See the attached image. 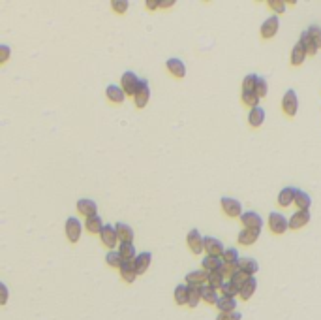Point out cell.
Returning a JSON list of instances; mask_svg holds the SVG:
<instances>
[{
    "mask_svg": "<svg viewBox=\"0 0 321 320\" xmlns=\"http://www.w3.org/2000/svg\"><path fill=\"white\" fill-rule=\"evenodd\" d=\"M269 228L270 232L276 233V235H282L289 230V219H286L282 213H278V211H272L269 215Z\"/></svg>",
    "mask_w": 321,
    "mask_h": 320,
    "instance_id": "obj_1",
    "label": "cell"
},
{
    "mask_svg": "<svg viewBox=\"0 0 321 320\" xmlns=\"http://www.w3.org/2000/svg\"><path fill=\"white\" fill-rule=\"evenodd\" d=\"M149 100H151V87H149V81L141 79L139 81L137 91L133 94V104H135V107L143 109V107L149 104Z\"/></svg>",
    "mask_w": 321,
    "mask_h": 320,
    "instance_id": "obj_2",
    "label": "cell"
},
{
    "mask_svg": "<svg viewBox=\"0 0 321 320\" xmlns=\"http://www.w3.org/2000/svg\"><path fill=\"white\" fill-rule=\"evenodd\" d=\"M220 206H222V209H223V213L227 215V217H233V219H241L244 215V211H243V204L239 200H235V198H222L220 200Z\"/></svg>",
    "mask_w": 321,
    "mask_h": 320,
    "instance_id": "obj_3",
    "label": "cell"
},
{
    "mask_svg": "<svg viewBox=\"0 0 321 320\" xmlns=\"http://www.w3.org/2000/svg\"><path fill=\"white\" fill-rule=\"evenodd\" d=\"M186 243H188V247L194 254H201L205 253V237L199 233V230H190L188 235H186Z\"/></svg>",
    "mask_w": 321,
    "mask_h": 320,
    "instance_id": "obj_4",
    "label": "cell"
},
{
    "mask_svg": "<svg viewBox=\"0 0 321 320\" xmlns=\"http://www.w3.org/2000/svg\"><path fill=\"white\" fill-rule=\"evenodd\" d=\"M282 109H284V113L288 115V117H293V115H297V109H299V100H297V93L293 91V89L286 91V94H284Z\"/></svg>",
    "mask_w": 321,
    "mask_h": 320,
    "instance_id": "obj_5",
    "label": "cell"
},
{
    "mask_svg": "<svg viewBox=\"0 0 321 320\" xmlns=\"http://www.w3.org/2000/svg\"><path fill=\"white\" fill-rule=\"evenodd\" d=\"M139 81L141 79H139L133 72L122 73V77H120V87L124 89L126 96H133V94H135V91H137V87H139Z\"/></svg>",
    "mask_w": 321,
    "mask_h": 320,
    "instance_id": "obj_6",
    "label": "cell"
},
{
    "mask_svg": "<svg viewBox=\"0 0 321 320\" xmlns=\"http://www.w3.org/2000/svg\"><path fill=\"white\" fill-rule=\"evenodd\" d=\"M241 222H243V226L246 228V230H257V232H261V228H263L261 215L256 213V211H246V213L241 217Z\"/></svg>",
    "mask_w": 321,
    "mask_h": 320,
    "instance_id": "obj_7",
    "label": "cell"
},
{
    "mask_svg": "<svg viewBox=\"0 0 321 320\" xmlns=\"http://www.w3.org/2000/svg\"><path fill=\"white\" fill-rule=\"evenodd\" d=\"M81 233H83V224L75 217H70L66 220V235L72 243H77L81 239Z\"/></svg>",
    "mask_w": 321,
    "mask_h": 320,
    "instance_id": "obj_8",
    "label": "cell"
},
{
    "mask_svg": "<svg viewBox=\"0 0 321 320\" xmlns=\"http://www.w3.org/2000/svg\"><path fill=\"white\" fill-rule=\"evenodd\" d=\"M278 27H280V19H278V15H270V17H267V19L263 21L261 36L265 38V40L274 38L276 32H278Z\"/></svg>",
    "mask_w": 321,
    "mask_h": 320,
    "instance_id": "obj_9",
    "label": "cell"
},
{
    "mask_svg": "<svg viewBox=\"0 0 321 320\" xmlns=\"http://www.w3.org/2000/svg\"><path fill=\"white\" fill-rule=\"evenodd\" d=\"M100 239L104 243L107 249H115L118 243V233H117V228L111 226V224H105L102 233H100Z\"/></svg>",
    "mask_w": 321,
    "mask_h": 320,
    "instance_id": "obj_10",
    "label": "cell"
},
{
    "mask_svg": "<svg viewBox=\"0 0 321 320\" xmlns=\"http://www.w3.org/2000/svg\"><path fill=\"white\" fill-rule=\"evenodd\" d=\"M223 264H225V262H223L222 256H210V254H207L203 258V262H201V266H203V269L207 273H218V271H222Z\"/></svg>",
    "mask_w": 321,
    "mask_h": 320,
    "instance_id": "obj_11",
    "label": "cell"
},
{
    "mask_svg": "<svg viewBox=\"0 0 321 320\" xmlns=\"http://www.w3.org/2000/svg\"><path fill=\"white\" fill-rule=\"evenodd\" d=\"M310 222V211H299L289 217V230H301Z\"/></svg>",
    "mask_w": 321,
    "mask_h": 320,
    "instance_id": "obj_12",
    "label": "cell"
},
{
    "mask_svg": "<svg viewBox=\"0 0 321 320\" xmlns=\"http://www.w3.org/2000/svg\"><path fill=\"white\" fill-rule=\"evenodd\" d=\"M209 283V273L205 269H197V271H190L186 275V285L188 287H205Z\"/></svg>",
    "mask_w": 321,
    "mask_h": 320,
    "instance_id": "obj_13",
    "label": "cell"
},
{
    "mask_svg": "<svg viewBox=\"0 0 321 320\" xmlns=\"http://www.w3.org/2000/svg\"><path fill=\"white\" fill-rule=\"evenodd\" d=\"M77 211L85 219H88V217H94V215H98V204L94 200H88V198H81V200L77 202Z\"/></svg>",
    "mask_w": 321,
    "mask_h": 320,
    "instance_id": "obj_14",
    "label": "cell"
},
{
    "mask_svg": "<svg viewBox=\"0 0 321 320\" xmlns=\"http://www.w3.org/2000/svg\"><path fill=\"white\" fill-rule=\"evenodd\" d=\"M297 190H299V188H295V187H286V188H282V190H280V194H278V206H280V207L295 206Z\"/></svg>",
    "mask_w": 321,
    "mask_h": 320,
    "instance_id": "obj_15",
    "label": "cell"
},
{
    "mask_svg": "<svg viewBox=\"0 0 321 320\" xmlns=\"http://www.w3.org/2000/svg\"><path fill=\"white\" fill-rule=\"evenodd\" d=\"M223 243L220 239H216V237H210V235H207L205 237V253L210 254V256H222L223 254Z\"/></svg>",
    "mask_w": 321,
    "mask_h": 320,
    "instance_id": "obj_16",
    "label": "cell"
},
{
    "mask_svg": "<svg viewBox=\"0 0 321 320\" xmlns=\"http://www.w3.org/2000/svg\"><path fill=\"white\" fill-rule=\"evenodd\" d=\"M259 235H261V232H257V230H246V228H243L241 232H239V243L241 245H246V247H250V245H254L257 239H259Z\"/></svg>",
    "mask_w": 321,
    "mask_h": 320,
    "instance_id": "obj_17",
    "label": "cell"
},
{
    "mask_svg": "<svg viewBox=\"0 0 321 320\" xmlns=\"http://www.w3.org/2000/svg\"><path fill=\"white\" fill-rule=\"evenodd\" d=\"M239 269L241 271H244V273L248 275V277H254V275L257 273V269H259V264H257L256 258H241L239 260Z\"/></svg>",
    "mask_w": 321,
    "mask_h": 320,
    "instance_id": "obj_18",
    "label": "cell"
},
{
    "mask_svg": "<svg viewBox=\"0 0 321 320\" xmlns=\"http://www.w3.org/2000/svg\"><path fill=\"white\" fill-rule=\"evenodd\" d=\"M115 228H117L120 243H131V241H133V228H131L130 224H126V222H117Z\"/></svg>",
    "mask_w": 321,
    "mask_h": 320,
    "instance_id": "obj_19",
    "label": "cell"
},
{
    "mask_svg": "<svg viewBox=\"0 0 321 320\" xmlns=\"http://www.w3.org/2000/svg\"><path fill=\"white\" fill-rule=\"evenodd\" d=\"M248 123L252 128H259L265 123V109L263 107H252L248 113Z\"/></svg>",
    "mask_w": 321,
    "mask_h": 320,
    "instance_id": "obj_20",
    "label": "cell"
},
{
    "mask_svg": "<svg viewBox=\"0 0 321 320\" xmlns=\"http://www.w3.org/2000/svg\"><path fill=\"white\" fill-rule=\"evenodd\" d=\"M105 94H107V98L113 102V104H122L126 100V93L122 87H118V85H109V87L105 89Z\"/></svg>",
    "mask_w": 321,
    "mask_h": 320,
    "instance_id": "obj_21",
    "label": "cell"
},
{
    "mask_svg": "<svg viewBox=\"0 0 321 320\" xmlns=\"http://www.w3.org/2000/svg\"><path fill=\"white\" fill-rule=\"evenodd\" d=\"M165 66H167V70H169L175 77H180V79H182L184 75H186V66H184V62L180 59H169L165 62Z\"/></svg>",
    "mask_w": 321,
    "mask_h": 320,
    "instance_id": "obj_22",
    "label": "cell"
},
{
    "mask_svg": "<svg viewBox=\"0 0 321 320\" xmlns=\"http://www.w3.org/2000/svg\"><path fill=\"white\" fill-rule=\"evenodd\" d=\"M220 298H222V296H218L216 288L209 287V285L201 287V300H203L205 303H209V305H216Z\"/></svg>",
    "mask_w": 321,
    "mask_h": 320,
    "instance_id": "obj_23",
    "label": "cell"
},
{
    "mask_svg": "<svg viewBox=\"0 0 321 320\" xmlns=\"http://www.w3.org/2000/svg\"><path fill=\"white\" fill-rule=\"evenodd\" d=\"M120 277L126 281V283H133L135 277H137V269H135V264L133 262H124L120 266Z\"/></svg>",
    "mask_w": 321,
    "mask_h": 320,
    "instance_id": "obj_24",
    "label": "cell"
},
{
    "mask_svg": "<svg viewBox=\"0 0 321 320\" xmlns=\"http://www.w3.org/2000/svg\"><path fill=\"white\" fill-rule=\"evenodd\" d=\"M104 226H105V224H104V220H102V217H100V215H94V217H88V219H85V228L90 233H102Z\"/></svg>",
    "mask_w": 321,
    "mask_h": 320,
    "instance_id": "obj_25",
    "label": "cell"
},
{
    "mask_svg": "<svg viewBox=\"0 0 321 320\" xmlns=\"http://www.w3.org/2000/svg\"><path fill=\"white\" fill-rule=\"evenodd\" d=\"M152 262V254L151 253H141L137 254V258H135V269H137V275H143L147 269H149V266H151Z\"/></svg>",
    "mask_w": 321,
    "mask_h": 320,
    "instance_id": "obj_26",
    "label": "cell"
},
{
    "mask_svg": "<svg viewBox=\"0 0 321 320\" xmlns=\"http://www.w3.org/2000/svg\"><path fill=\"white\" fill-rule=\"evenodd\" d=\"M306 57H308V53H306V49H304L301 44H297V46L291 49V64H293V66H301L302 62L306 60Z\"/></svg>",
    "mask_w": 321,
    "mask_h": 320,
    "instance_id": "obj_27",
    "label": "cell"
},
{
    "mask_svg": "<svg viewBox=\"0 0 321 320\" xmlns=\"http://www.w3.org/2000/svg\"><path fill=\"white\" fill-rule=\"evenodd\" d=\"M118 253H120V256H122V260L124 262H135V258H137L133 243H120Z\"/></svg>",
    "mask_w": 321,
    "mask_h": 320,
    "instance_id": "obj_28",
    "label": "cell"
},
{
    "mask_svg": "<svg viewBox=\"0 0 321 320\" xmlns=\"http://www.w3.org/2000/svg\"><path fill=\"white\" fill-rule=\"evenodd\" d=\"M216 307H218V311H220V313H233V311L237 309V300L235 298L222 296V298L218 300Z\"/></svg>",
    "mask_w": 321,
    "mask_h": 320,
    "instance_id": "obj_29",
    "label": "cell"
},
{
    "mask_svg": "<svg viewBox=\"0 0 321 320\" xmlns=\"http://www.w3.org/2000/svg\"><path fill=\"white\" fill-rule=\"evenodd\" d=\"M256 288H257V281L256 277H248V281L243 285V288H241V298H243L244 301L250 300L252 296H254V292H256Z\"/></svg>",
    "mask_w": 321,
    "mask_h": 320,
    "instance_id": "obj_30",
    "label": "cell"
},
{
    "mask_svg": "<svg viewBox=\"0 0 321 320\" xmlns=\"http://www.w3.org/2000/svg\"><path fill=\"white\" fill-rule=\"evenodd\" d=\"M295 206L299 207V211H308L310 206H312V198L308 196V192L304 190H297V198H295Z\"/></svg>",
    "mask_w": 321,
    "mask_h": 320,
    "instance_id": "obj_31",
    "label": "cell"
},
{
    "mask_svg": "<svg viewBox=\"0 0 321 320\" xmlns=\"http://www.w3.org/2000/svg\"><path fill=\"white\" fill-rule=\"evenodd\" d=\"M188 296H190V287L188 285H178L175 288V301L178 305H188Z\"/></svg>",
    "mask_w": 321,
    "mask_h": 320,
    "instance_id": "obj_32",
    "label": "cell"
},
{
    "mask_svg": "<svg viewBox=\"0 0 321 320\" xmlns=\"http://www.w3.org/2000/svg\"><path fill=\"white\" fill-rule=\"evenodd\" d=\"M299 44H301V46L306 49V53H308V55H315V53H317V49H319V47L314 44V40L310 38V34L306 32V30L301 34V40H299Z\"/></svg>",
    "mask_w": 321,
    "mask_h": 320,
    "instance_id": "obj_33",
    "label": "cell"
},
{
    "mask_svg": "<svg viewBox=\"0 0 321 320\" xmlns=\"http://www.w3.org/2000/svg\"><path fill=\"white\" fill-rule=\"evenodd\" d=\"M222 258L225 264H230V266H239V260H241V256H239V251L233 247L225 249L222 254Z\"/></svg>",
    "mask_w": 321,
    "mask_h": 320,
    "instance_id": "obj_34",
    "label": "cell"
},
{
    "mask_svg": "<svg viewBox=\"0 0 321 320\" xmlns=\"http://www.w3.org/2000/svg\"><path fill=\"white\" fill-rule=\"evenodd\" d=\"M105 262H107V266L118 267V269H120V266L124 264V260H122V256H120L118 251H109V253L105 254Z\"/></svg>",
    "mask_w": 321,
    "mask_h": 320,
    "instance_id": "obj_35",
    "label": "cell"
},
{
    "mask_svg": "<svg viewBox=\"0 0 321 320\" xmlns=\"http://www.w3.org/2000/svg\"><path fill=\"white\" fill-rule=\"evenodd\" d=\"M243 102L252 109V107L259 106V96L256 91H243Z\"/></svg>",
    "mask_w": 321,
    "mask_h": 320,
    "instance_id": "obj_36",
    "label": "cell"
},
{
    "mask_svg": "<svg viewBox=\"0 0 321 320\" xmlns=\"http://www.w3.org/2000/svg\"><path fill=\"white\" fill-rule=\"evenodd\" d=\"M201 301V288L199 287H190V296H188V307L196 309Z\"/></svg>",
    "mask_w": 321,
    "mask_h": 320,
    "instance_id": "obj_37",
    "label": "cell"
},
{
    "mask_svg": "<svg viewBox=\"0 0 321 320\" xmlns=\"http://www.w3.org/2000/svg\"><path fill=\"white\" fill-rule=\"evenodd\" d=\"M220 292H222V296H227V298H235L237 294H239V288H237L230 279H225V281H223L222 288H220Z\"/></svg>",
    "mask_w": 321,
    "mask_h": 320,
    "instance_id": "obj_38",
    "label": "cell"
},
{
    "mask_svg": "<svg viewBox=\"0 0 321 320\" xmlns=\"http://www.w3.org/2000/svg\"><path fill=\"white\" fill-rule=\"evenodd\" d=\"M231 283H233V285H235L237 288H239V292H241V288H243V285L244 283H246V281H248V275L244 273V271H241V269H237L235 273L231 275Z\"/></svg>",
    "mask_w": 321,
    "mask_h": 320,
    "instance_id": "obj_39",
    "label": "cell"
},
{
    "mask_svg": "<svg viewBox=\"0 0 321 320\" xmlns=\"http://www.w3.org/2000/svg\"><path fill=\"white\" fill-rule=\"evenodd\" d=\"M223 281H225V277H223L220 271H218V273H209V283H207V285L212 288H216V290H220L223 285Z\"/></svg>",
    "mask_w": 321,
    "mask_h": 320,
    "instance_id": "obj_40",
    "label": "cell"
},
{
    "mask_svg": "<svg viewBox=\"0 0 321 320\" xmlns=\"http://www.w3.org/2000/svg\"><path fill=\"white\" fill-rule=\"evenodd\" d=\"M257 81H259V77H257L256 73H248L243 81V91H256Z\"/></svg>",
    "mask_w": 321,
    "mask_h": 320,
    "instance_id": "obj_41",
    "label": "cell"
},
{
    "mask_svg": "<svg viewBox=\"0 0 321 320\" xmlns=\"http://www.w3.org/2000/svg\"><path fill=\"white\" fill-rule=\"evenodd\" d=\"M306 32L310 34V38L314 40V44L317 47H321V27H317V25H310L308 30Z\"/></svg>",
    "mask_w": 321,
    "mask_h": 320,
    "instance_id": "obj_42",
    "label": "cell"
},
{
    "mask_svg": "<svg viewBox=\"0 0 321 320\" xmlns=\"http://www.w3.org/2000/svg\"><path fill=\"white\" fill-rule=\"evenodd\" d=\"M269 8L270 10H274L276 14H286L288 2H282V0H269Z\"/></svg>",
    "mask_w": 321,
    "mask_h": 320,
    "instance_id": "obj_43",
    "label": "cell"
},
{
    "mask_svg": "<svg viewBox=\"0 0 321 320\" xmlns=\"http://www.w3.org/2000/svg\"><path fill=\"white\" fill-rule=\"evenodd\" d=\"M111 8L115 10V12H117V14L122 15V14H126V12H128V2H126V0H113Z\"/></svg>",
    "mask_w": 321,
    "mask_h": 320,
    "instance_id": "obj_44",
    "label": "cell"
},
{
    "mask_svg": "<svg viewBox=\"0 0 321 320\" xmlns=\"http://www.w3.org/2000/svg\"><path fill=\"white\" fill-rule=\"evenodd\" d=\"M256 93H257V96H259V98L267 96V93H269V85H267V81L263 79V77H259V81H257Z\"/></svg>",
    "mask_w": 321,
    "mask_h": 320,
    "instance_id": "obj_45",
    "label": "cell"
},
{
    "mask_svg": "<svg viewBox=\"0 0 321 320\" xmlns=\"http://www.w3.org/2000/svg\"><path fill=\"white\" fill-rule=\"evenodd\" d=\"M243 318V314L239 313V311H233V313H220L216 316V320H241Z\"/></svg>",
    "mask_w": 321,
    "mask_h": 320,
    "instance_id": "obj_46",
    "label": "cell"
},
{
    "mask_svg": "<svg viewBox=\"0 0 321 320\" xmlns=\"http://www.w3.org/2000/svg\"><path fill=\"white\" fill-rule=\"evenodd\" d=\"M237 269H239V266H230V264H223V267H222V271H220V273H222L225 279H231V275L235 273Z\"/></svg>",
    "mask_w": 321,
    "mask_h": 320,
    "instance_id": "obj_47",
    "label": "cell"
},
{
    "mask_svg": "<svg viewBox=\"0 0 321 320\" xmlns=\"http://www.w3.org/2000/svg\"><path fill=\"white\" fill-rule=\"evenodd\" d=\"M0 64H4V62H6L8 59H10V53H12V51H10V47L8 46H0Z\"/></svg>",
    "mask_w": 321,
    "mask_h": 320,
    "instance_id": "obj_48",
    "label": "cell"
},
{
    "mask_svg": "<svg viewBox=\"0 0 321 320\" xmlns=\"http://www.w3.org/2000/svg\"><path fill=\"white\" fill-rule=\"evenodd\" d=\"M147 8L154 12V10H160V0H147Z\"/></svg>",
    "mask_w": 321,
    "mask_h": 320,
    "instance_id": "obj_49",
    "label": "cell"
},
{
    "mask_svg": "<svg viewBox=\"0 0 321 320\" xmlns=\"http://www.w3.org/2000/svg\"><path fill=\"white\" fill-rule=\"evenodd\" d=\"M0 288H2V301H0V303L4 305V303L8 301V288H6V285H4V283L0 285Z\"/></svg>",
    "mask_w": 321,
    "mask_h": 320,
    "instance_id": "obj_50",
    "label": "cell"
},
{
    "mask_svg": "<svg viewBox=\"0 0 321 320\" xmlns=\"http://www.w3.org/2000/svg\"><path fill=\"white\" fill-rule=\"evenodd\" d=\"M171 6H175V2L173 0H160V10H164V8H171Z\"/></svg>",
    "mask_w": 321,
    "mask_h": 320,
    "instance_id": "obj_51",
    "label": "cell"
}]
</instances>
